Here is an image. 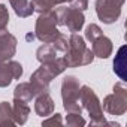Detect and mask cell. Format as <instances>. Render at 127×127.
Here are the masks:
<instances>
[{
	"instance_id": "cell-1",
	"label": "cell",
	"mask_w": 127,
	"mask_h": 127,
	"mask_svg": "<svg viewBox=\"0 0 127 127\" xmlns=\"http://www.w3.org/2000/svg\"><path fill=\"white\" fill-rule=\"evenodd\" d=\"M67 69L64 57H57L48 63H40V67L36 69L30 76V84L33 85L36 96L42 93H49V84L54 78L61 75Z\"/></svg>"
},
{
	"instance_id": "cell-2",
	"label": "cell",
	"mask_w": 127,
	"mask_h": 127,
	"mask_svg": "<svg viewBox=\"0 0 127 127\" xmlns=\"http://www.w3.org/2000/svg\"><path fill=\"white\" fill-rule=\"evenodd\" d=\"M64 60L67 67H81L93 63L94 54L91 48L87 46L85 39L79 33H72L69 36V46L64 52Z\"/></svg>"
},
{
	"instance_id": "cell-3",
	"label": "cell",
	"mask_w": 127,
	"mask_h": 127,
	"mask_svg": "<svg viewBox=\"0 0 127 127\" xmlns=\"http://www.w3.org/2000/svg\"><path fill=\"white\" fill-rule=\"evenodd\" d=\"M79 100L82 105V109H85L90 115V126L94 127H100V126H111V123H108L105 120L103 115V109H102V103L97 97V94L94 93V90L88 85H81L79 90Z\"/></svg>"
},
{
	"instance_id": "cell-4",
	"label": "cell",
	"mask_w": 127,
	"mask_h": 127,
	"mask_svg": "<svg viewBox=\"0 0 127 127\" xmlns=\"http://www.w3.org/2000/svg\"><path fill=\"white\" fill-rule=\"evenodd\" d=\"M81 82L73 75H66L61 81V100L66 112L82 114V105L79 100Z\"/></svg>"
},
{
	"instance_id": "cell-5",
	"label": "cell",
	"mask_w": 127,
	"mask_h": 127,
	"mask_svg": "<svg viewBox=\"0 0 127 127\" xmlns=\"http://www.w3.org/2000/svg\"><path fill=\"white\" fill-rule=\"evenodd\" d=\"M58 34L60 32H58L55 11L52 9V11L39 14L36 20V26H34V37L43 43H52Z\"/></svg>"
},
{
	"instance_id": "cell-6",
	"label": "cell",
	"mask_w": 127,
	"mask_h": 127,
	"mask_svg": "<svg viewBox=\"0 0 127 127\" xmlns=\"http://www.w3.org/2000/svg\"><path fill=\"white\" fill-rule=\"evenodd\" d=\"M102 109L114 117H120L124 115L127 111V87L124 84V81L117 82L114 85V93L108 94L103 99V105Z\"/></svg>"
},
{
	"instance_id": "cell-7",
	"label": "cell",
	"mask_w": 127,
	"mask_h": 127,
	"mask_svg": "<svg viewBox=\"0 0 127 127\" xmlns=\"http://www.w3.org/2000/svg\"><path fill=\"white\" fill-rule=\"evenodd\" d=\"M57 15V24L58 26H66L70 33H79L85 24L84 12L79 9H75L72 6H63L58 5L55 9Z\"/></svg>"
},
{
	"instance_id": "cell-8",
	"label": "cell",
	"mask_w": 127,
	"mask_h": 127,
	"mask_svg": "<svg viewBox=\"0 0 127 127\" xmlns=\"http://www.w3.org/2000/svg\"><path fill=\"white\" fill-rule=\"evenodd\" d=\"M124 2L126 0H96L94 8L97 18L103 24H114L121 15Z\"/></svg>"
},
{
	"instance_id": "cell-9",
	"label": "cell",
	"mask_w": 127,
	"mask_h": 127,
	"mask_svg": "<svg viewBox=\"0 0 127 127\" xmlns=\"http://www.w3.org/2000/svg\"><path fill=\"white\" fill-rule=\"evenodd\" d=\"M23 72L24 70L20 61L9 60L0 63V88H6L14 79H20L23 76Z\"/></svg>"
},
{
	"instance_id": "cell-10",
	"label": "cell",
	"mask_w": 127,
	"mask_h": 127,
	"mask_svg": "<svg viewBox=\"0 0 127 127\" xmlns=\"http://www.w3.org/2000/svg\"><path fill=\"white\" fill-rule=\"evenodd\" d=\"M17 37L6 29L0 30V63H5L14 58L17 54Z\"/></svg>"
},
{
	"instance_id": "cell-11",
	"label": "cell",
	"mask_w": 127,
	"mask_h": 127,
	"mask_svg": "<svg viewBox=\"0 0 127 127\" xmlns=\"http://www.w3.org/2000/svg\"><path fill=\"white\" fill-rule=\"evenodd\" d=\"M55 109L54 100L49 96V93H42L34 97V112L39 117H49Z\"/></svg>"
},
{
	"instance_id": "cell-12",
	"label": "cell",
	"mask_w": 127,
	"mask_h": 127,
	"mask_svg": "<svg viewBox=\"0 0 127 127\" xmlns=\"http://www.w3.org/2000/svg\"><path fill=\"white\" fill-rule=\"evenodd\" d=\"M91 51L94 54V57H99V58H109L112 51H114V45H112V40L102 34L100 37H97L94 42H91Z\"/></svg>"
},
{
	"instance_id": "cell-13",
	"label": "cell",
	"mask_w": 127,
	"mask_h": 127,
	"mask_svg": "<svg viewBox=\"0 0 127 127\" xmlns=\"http://www.w3.org/2000/svg\"><path fill=\"white\" fill-rule=\"evenodd\" d=\"M12 114H14L15 124L24 126L27 123V120H29V115H30V106L23 100L14 99V102H12Z\"/></svg>"
},
{
	"instance_id": "cell-14",
	"label": "cell",
	"mask_w": 127,
	"mask_h": 127,
	"mask_svg": "<svg viewBox=\"0 0 127 127\" xmlns=\"http://www.w3.org/2000/svg\"><path fill=\"white\" fill-rule=\"evenodd\" d=\"M126 45L120 46L115 60H114V72L118 75V78L121 81H127V75H126V69H127V61H126Z\"/></svg>"
},
{
	"instance_id": "cell-15",
	"label": "cell",
	"mask_w": 127,
	"mask_h": 127,
	"mask_svg": "<svg viewBox=\"0 0 127 127\" xmlns=\"http://www.w3.org/2000/svg\"><path fill=\"white\" fill-rule=\"evenodd\" d=\"M34 97H36V91L30 82H20L14 90V99L23 100L26 103L32 102Z\"/></svg>"
},
{
	"instance_id": "cell-16",
	"label": "cell",
	"mask_w": 127,
	"mask_h": 127,
	"mask_svg": "<svg viewBox=\"0 0 127 127\" xmlns=\"http://www.w3.org/2000/svg\"><path fill=\"white\" fill-rule=\"evenodd\" d=\"M9 3H11V8L14 9L15 15L20 18H29L34 12L33 5L29 0H9Z\"/></svg>"
},
{
	"instance_id": "cell-17",
	"label": "cell",
	"mask_w": 127,
	"mask_h": 127,
	"mask_svg": "<svg viewBox=\"0 0 127 127\" xmlns=\"http://www.w3.org/2000/svg\"><path fill=\"white\" fill-rule=\"evenodd\" d=\"M57 49L52 43H43L42 46L37 48L36 51V58L39 63H48L54 58H57Z\"/></svg>"
},
{
	"instance_id": "cell-18",
	"label": "cell",
	"mask_w": 127,
	"mask_h": 127,
	"mask_svg": "<svg viewBox=\"0 0 127 127\" xmlns=\"http://www.w3.org/2000/svg\"><path fill=\"white\" fill-rule=\"evenodd\" d=\"M12 126H17L14 121L12 105L9 102H2L0 103V127H12Z\"/></svg>"
},
{
	"instance_id": "cell-19",
	"label": "cell",
	"mask_w": 127,
	"mask_h": 127,
	"mask_svg": "<svg viewBox=\"0 0 127 127\" xmlns=\"http://www.w3.org/2000/svg\"><path fill=\"white\" fill-rule=\"evenodd\" d=\"M32 5H33L34 12L43 14V12H48V11L55 9L61 3H60V0H32Z\"/></svg>"
},
{
	"instance_id": "cell-20",
	"label": "cell",
	"mask_w": 127,
	"mask_h": 127,
	"mask_svg": "<svg viewBox=\"0 0 127 127\" xmlns=\"http://www.w3.org/2000/svg\"><path fill=\"white\" fill-rule=\"evenodd\" d=\"M66 124L69 127H82V126L87 124V121L84 120V117L81 114L67 112V115H66Z\"/></svg>"
},
{
	"instance_id": "cell-21",
	"label": "cell",
	"mask_w": 127,
	"mask_h": 127,
	"mask_svg": "<svg viewBox=\"0 0 127 127\" xmlns=\"http://www.w3.org/2000/svg\"><path fill=\"white\" fill-rule=\"evenodd\" d=\"M103 34V32H102V29L97 26V24H88L87 27H85V39L91 43V42H94L97 37H100Z\"/></svg>"
},
{
	"instance_id": "cell-22",
	"label": "cell",
	"mask_w": 127,
	"mask_h": 127,
	"mask_svg": "<svg viewBox=\"0 0 127 127\" xmlns=\"http://www.w3.org/2000/svg\"><path fill=\"white\" fill-rule=\"evenodd\" d=\"M52 45L55 46V49H57L58 52H63V54H64V52L67 51V46H69V37L64 36L63 33H60V34L57 36V39L52 42Z\"/></svg>"
},
{
	"instance_id": "cell-23",
	"label": "cell",
	"mask_w": 127,
	"mask_h": 127,
	"mask_svg": "<svg viewBox=\"0 0 127 127\" xmlns=\"http://www.w3.org/2000/svg\"><path fill=\"white\" fill-rule=\"evenodd\" d=\"M8 24H9V11L6 5L0 3V30L8 29Z\"/></svg>"
},
{
	"instance_id": "cell-24",
	"label": "cell",
	"mask_w": 127,
	"mask_h": 127,
	"mask_svg": "<svg viewBox=\"0 0 127 127\" xmlns=\"http://www.w3.org/2000/svg\"><path fill=\"white\" fill-rule=\"evenodd\" d=\"M60 3H61V5L67 3L69 6H72V8H75V9H79V11H82V12L88 8V0H60Z\"/></svg>"
},
{
	"instance_id": "cell-25",
	"label": "cell",
	"mask_w": 127,
	"mask_h": 127,
	"mask_svg": "<svg viewBox=\"0 0 127 127\" xmlns=\"http://www.w3.org/2000/svg\"><path fill=\"white\" fill-rule=\"evenodd\" d=\"M42 124H45V126H48V124H63V120H61L60 114H55V115H52L49 118L45 117V120L42 121Z\"/></svg>"
},
{
	"instance_id": "cell-26",
	"label": "cell",
	"mask_w": 127,
	"mask_h": 127,
	"mask_svg": "<svg viewBox=\"0 0 127 127\" xmlns=\"http://www.w3.org/2000/svg\"><path fill=\"white\" fill-rule=\"evenodd\" d=\"M30 39L33 40V39H34V36H33V34H27V40H30Z\"/></svg>"
}]
</instances>
